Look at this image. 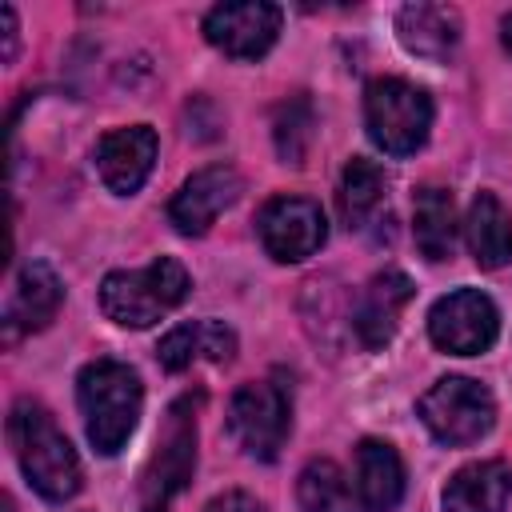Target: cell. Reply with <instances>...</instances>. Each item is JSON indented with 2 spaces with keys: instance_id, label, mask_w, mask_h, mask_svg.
Here are the masks:
<instances>
[{
  "instance_id": "1",
  "label": "cell",
  "mask_w": 512,
  "mask_h": 512,
  "mask_svg": "<svg viewBox=\"0 0 512 512\" xmlns=\"http://www.w3.org/2000/svg\"><path fill=\"white\" fill-rule=\"evenodd\" d=\"M76 400L84 412V432L100 456H116L136 432L144 388L140 376L120 360H92L76 380Z\"/></svg>"
},
{
  "instance_id": "2",
  "label": "cell",
  "mask_w": 512,
  "mask_h": 512,
  "mask_svg": "<svg viewBox=\"0 0 512 512\" xmlns=\"http://www.w3.org/2000/svg\"><path fill=\"white\" fill-rule=\"evenodd\" d=\"M8 440L16 448V460L28 476V484L44 500H68L80 492V460L68 436L56 428L48 408L36 400H16L8 416Z\"/></svg>"
},
{
  "instance_id": "3",
  "label": "cell",
  "mask_w": 512,
  "mask_h": 512,
  "mask_svg": "<svg viewBox=\"0 0 512 512\" xmlns=\"http://www.w3.org/2000/svg\"><path fill=\"white\" fill-rule=\"evenodd\" d=\"M188 272L172 256H156L136 272H108L100 284V308L120 328H152L188 296Z\"/></svg>"
},
{
  "instance_id": "4",
  "label": "cell",
  "mask_w": 512,
  "mask_h": 512,
  "mask_svg": "<svg viewBox=\"0 0 512 512\" xmlns=\"http://www.w3.org/2000/svg\"><path fill=\"white\" fill-rule=\"evenodd\" d=\"M196 404L200 396H180L164 412L156 452L140 476V512H168V504L188 488L196 468Z\"/></svg>"
},
{
  "instance_id": "5",
  "label": "cell",
  "mask_w": 512,
  "mask_h": 512,
  "mask_svg": "<svg viewBox=\"0 0 512 512\" xmlns=\"http://www.w3.org/2000/svg\"><path fill=\"white\" fill-rule=\"evenodd\" d=\"M364 124L376 148L388 156H412L432 128V100L424 88L400 80V76H380L364 92Z\"/></svg>"
},
{
  "instance_id": "6",
  "label": "cell",
  "mask_w": 512,
  "mask_h": 512,
  "mask_svg": "<svg viewBox=\"0 0 512 512\" xmlns=\"http://www.w3.org/2000/svg\"><path fill=\"white\" fill-rule=\"evenodd\" d=\"M416 412H420L424 428L440 444H448V448L476 444L496 424V400H492V392L484 384L468 380V376H444V380H436L420 396Z\"/></svg>"
},
{
  "instance_id": "7",
  "label": "cell",
  "mask_w": 512,
  "mask_h": 512,
  "mask_svg": "<svg viewBox=\"0 0 512 512\" xmlns=\"http://www.w3.org/2000/svg\"><path fill=\"white\" fill-rule=\"evenodd\" d=\"M288 428L292 400L276 380H252L228 404V432L256 460H276L288 440Z\"/></svg>"
},
{
  "instance_id": "8",
  "label": "cell",
  "mask_w": 512,
  "mask_h": 512,
  "mask_svg": "<svg viewBox=\"0 0 512 512\" xmlns=\"http://www.w3.org/2000/svg\"><path fill=\"white\" fill-rule=\"evenodd\" d=\"M428 336L440 352L480 356L500 336V312L480 288H456L440 296L428 312Z\"/></svg>"
},
{
  "instance_id": "9",
  "label": "cell",
  "mask_w": 512,
  "mask_h": 512,
  "mask_svg": "<svg viewBox=\"0 0 512 512\" xmlns=\"http://www.w3.org/2000/svg\"><path fill=\"white\" fill-rule=\"evenodd\" d=\"M260 244L272 260L280 264H296V260H308L312 252H320L324 236H328V224H324V212L316 200L308 196H276L260 208Z\"/></svg>"
},
{
  "instance_id": "10",
  "label": "cell",
  "mask_w": 512,
  "mask_h": 512,
  "mask_svg": "<svg viewBox=\"0 0 512 512\" xmlns=\"http://www.w3.org/2000/svg\"><path fill=\"white\" fill-rule=\"evenodd\" d=\"M204 36L232 60H260L280 36V8L264 0L216 4L204 16Z\"/></svg>"
},
{
  "instance_id": "11",
  "label": "cell",
  "mask_w": 512,
  "mask_h": 512,
  "mask_svg": "<svg viewBox=\"0 0 512 512\" xmlns=\"http://www.w3.org/2000/svg\"><path fill=\"white\" fill-rule=\"evenodd\" d=\"M240 196V172L232 164H212L200 168L196 176H188L180 184V192L168 204V220L176 224V232L184 236H204L212 228V220Z\"/></svg>"
},
{
  "instance_id": "12",
  "label": "cell",
  "mask_w": 512,
  "mask_h": 512,
  "mask_svg": "<svg viewBox=\"0 0 512 512\" xmlns=\"http://www.w3.org/2000/svg\"><path fill=\"white\" fill-rule=\"evenodd\" d=\"M156 132L148 124H128V128H116L108 132L100 144H96V168H100V180L116 192V196H132L152 164H156Z\"/></svg>"
},
{
  "instance_id": "13",
  "label": "cell",
  "mask_w": 512,
  "mask_h": 512,
  "mask_svg": "<svg viewBox=\"0 0 512 512\" xmlns=\"http://www.w3.org/2000/svg\"><path fill=\"white\" fill-rule=\"evenodd\" d=\"M408 300H412V280H408L400 268L376 272V276L364 284L360 304H356V316H352L360 344H364V348H384V344L396 336L400 312L408 308Z\"/></svg>"
},
{
  "instance_id": "14",
  "label": "cell",
  "mask_w": 512,
  "mask_h": 512,
  "mask_svg": "<svg viewBox=\"0 0 512 512\" xmlns=\"http://www.w3.org/2000/svg\"><path fill=\"white\" fill-rule=\"evenodd\" d=\"M396 36L412 56L440 64L460 44V12L448 4H428V0L404 4L396 16Z\"/></svg>"
},
{
  "instance_id": "15",
  "label": "cell",
  "mask_w": 512,
  "mask_h": 512,
  "mask_svg": "<svg viewBox=\"0 0 512 512\" xmlns=\"http://www.w3.org/2000/svg\"><path fill=\"white\" fill-rule=\"evenodd\" d=\"M64 300V284L60 276L44 264V260H32L20 268V280H16V292L8 300V312H4V328H8V340H16L20 332H36L44 328L56 308Z\"/></svg>"
},
{
  "instance_id": "16",
  "label": "cell",
  "mask_w": 512,
  "mask_h": 512,
  "mask_svg": "<svg viewBox=\"0 0 512 512\" xmlns=\"http://www.w3.org/2000/svg\"><path fill=\"white\" fill-rule=\"evenodd\" d=\"M508 496L512 468L504 460H476L444 484V512H504Z\"/></svg>"
},
{
  "instance_id": "17",
  "label": "cell",
  "mask_w": 512,
  "mask_h": 512,
  "mask_svg": "<svg viewBox=\"0 0 512 512\" xmlns=\"http://www.w3.org/2000/svg\"><path fill=\"white\" fill-rule=\"evenodd\" d=\"M356 496L368 512H392L404 496V464L392 444L360 440L356 448Z\"/></svg>"
},
{
  "instance_id": "18",
  "label": "cell",
  "mask_w": 512,
  "mask_h": 512,
  "mask_svg": "<svg viewBox=\"0 0 512 512\" xmlns=\"http://www.w3.org/2000/svg\"><path fill=\"white\" fill-rule=\"evenodd\" d=\"M468 252L480 268H504L512 260V216L492 192H476L464 220Z\"/></svg>"
},
{
  "instance_id": "19",
  "label": "cell",
  "mask_w": 512,
  "mask_h": 512,
  "mask_svg": "<svg viewBox=\"0 0 512 512\" xmlns=\"http://www.w3.org/2000/svg\"><path fill=\"white\" fill-rule=\"evenodd\" d=\"M412 232H416V248L424 260L440 264L452 256L456 248V200L448 188H420L412 200Z\"/></svg>"
},
{
  "instance_id": "20",
  "label": "cell",
  "mask_w": 512,
  "mask_h": 512,
  "mask_svg": "<svg viewBox=\"0 0 512 512\" xmlns=\"http://www.w3.org/2000/svg\"><path fill=\"white\" fill-rule=\"evenodd\" d=\"M236 352V336H232V328H224L220 320H192V324H180V328H172L164 340H160V348H156V356H160V364L168 368V372H184L192 360H200V356H208V360H228Z\"/></svg>"
},
{
  "instance_id": "21",
  "label": "cell",
  "mask_w": 512,
  "mask_h": 512,
  "mask_svg": "<svg viewBox=\"0 0 512 512\" xmlns=\"http://www.w3.org/2000/svg\"><path fill=\"white\" fill-rule=\"evenodd\" d=\"M296 500H300V512H360V496L352 492L348 476L332 460L304 464L296 480Z\"/></svg>"
},
{
  "instance_id": "22",
  "label": "cell",
  "mask_w": 512,
  "mask_h": 512,
  "mask_svg": "<svg viewBox=\"0 0 512 512\" xmlns=\"http://www.w3.org/2000/svg\"><path fill=\"white\" fill-rule=\"evenodd\" d=\"M384 204V172L364 160V156H352L344 164V176H340V216L348 228H364V220Z\"/></svg>"
},
{
  "instance_id": "23",
  "label": "cell",
  "mask_w": 512,
  "mask_h": 512,
  "mask_svg": "<svg viewBox=\"0 0 512 512\" xmlns=\"http://www.w3.org/2000/svg\"><path fill=\"white\" fill-rule=\"evenodd\" d=\"M312 124H316V116H312V104L304 96H292V100H284L276 108L272 140H276V152H280L284 164H300L304 160V152L312 144Z\"/></svg>"
},
{
  "instance_id": "24",
  "label": "cell",
  "mask_w": 512,
  "mask_h": 512,
  "mask_svg": "<svg viewBox=\"0 0 512 512\" xmlns=\"http://www.w3.org/2000/svg\"><path fill=\"white\" fill-rule=\"evenodd\" d=\"M204 512H264V504L256 496H248V492H224V496L208 500Z\"/></svg>"
},
{
  "instance_id": "25",
  "label": "cell",
  "mask_w": 512,
  "mask_h": 512,
  "mask_svg": "<svg viewBox=\"0 0 512 512\" xmlns=\"http://www.w3.org/2000/svg\"><path fill=\"white\" fill-rule=\"evenodd\" d=\"M0 24H4V64H12V56H16V12L8 4L0 8Z\"/></svg>"
},
{
  "instance_id": "26",
  "label": "cell",
  "mask_w": 512,
  "mask_h": 512,
  "mask_svg": "<svg viewBox=\"0 0 512 512\" xmlns=\"http://www.w3.org/2000/svg\"><path fill=\"white\" fill-rule=\"evenodd\" d=\"M500 40H504V48L512 52V12H508V16L500 20Z\"/></svg>"
}]
</instances>
